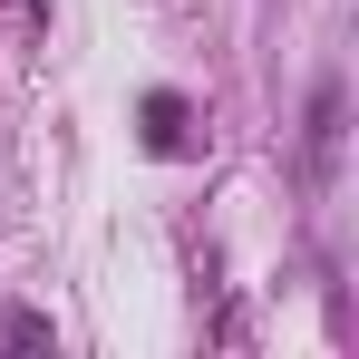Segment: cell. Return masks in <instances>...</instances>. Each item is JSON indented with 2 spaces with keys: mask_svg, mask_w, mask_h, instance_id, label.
Masks as SVG:
<instances>
[{
  "mask_svg": "<svg viewBox=\"0 0 359 359\" xmlns=\"http://www.w3.org/2000/svg\"><path fill=\"white\" fill-rule=\"evenodd\" d=\"M0 340H10V350H59V330H49L39 311H0Z\"/></svg>",
  "mask_w": 359,
  "mask_h": 359,
  "instance_id": "3",
  "label": "cell"
},
{
  "mask_svg": "<svg viewBox=\"0 0 359 359\" xmlns=\"http://www.w3.org/2000/svg\"><path fill=\"white\" fill-rule=\"evenodd\" d=\"M301 146H311V184H330V156H340V78L311 88V136Z\"/></svg>",
  "mask_w": 359,
  "mask_h": 359,
  "instance_id": "2",
  "label": "cell"
},
{
  "mask_svg": "<svg viewBox=\"0 0 359 359\" xmlns=\"http://www.w3.org/2000/svg\"><path fill=\"white\" fill-rule=\"evenodd\" d=\"M136 126H146V156H184V146H194V107H184L175 88H146Z\"/></svg>",
  "mask_w": 359,
  "mask_h": 359,
  "instance_id": "1",
  "label": "cell"
}]
</instances>
